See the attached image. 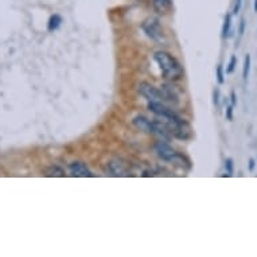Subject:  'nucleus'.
Segmentation results:
<instances>
[{"instance_id": "obj_24", "label": "nucleus", "mask_w": 257, "mask_h": 257, "mask_svg": "<svg viewBox=\"0 0 257 257\" xmlns=\"http://www.w3.org/2000/svg\"><path fill=\"white\" fill-rule=\"evenodd\" d=\"M254 11L257 13V0H254Z\"/></svg>"}, {"instance_id": "obj_4", "label": "nucleus", "mask_w": 257, "mask_h": 257, "mask_svg": "<svg viewBox=\"0 0 257 257\" xmlns=\"http://www.w3.org/2000/svg\"><path fill=\"white\" fill-rule=\"evenodd\" d=\"M142 29H143L144 34L152 41H155V42L165 41V31H163V27L160 25L158 18H147L142 23Z\"/></svg>"}, {"instance_id": "obj_3", "label": "nucleus", "mask_w": 257, "mask_h": 257, "mask_svg": "<svg viewBox=\"0 0 257 257\" xmlns=\"http://www.w3.org/2000/svg\"><path fill=\"white\" fill-rule=\"evenodd\" d=\"M155 151L160 159L166 160V162H173V163H179L181 166H187V167H190L189 160L186 159L183 155H181L179 152L175 151L173 147H170L169 144L163 143V142H158L155 144Z\"/></svg>"}, {"instance_id": "obj_10", "label": "nucleus", "mask_w": 257, "mask_h": 257, "mask_svg": "<svg viewBox=\"0 0 257 257\" xmlns=\"http://www.w3.org/2000/svg\"><path fill=\"white\" fill-rule=\"evenodd\" d=\"M173 0H152V7L155 10V13L165 15L171 10Z\"/></svg>"}, {"instance_id": "obj_23", "label": "nucleus", "mask_w": 257, "mask_h": 257, "mask_svg": "<svg viewBox=\"0 0 257 257\" xmlns=\"http://www.w3.org/2000/svg\"><path fill=\"white\" fill-rule=\"evenodd\" d=\"M254 166H256V162H254V159L249 160V170H250V171L254 169Z\"/></svg>"}, {"instance_id": "obj_16", "label": "nucleus", "mask_w": 257, "mask_h": 257, "mask_svg": "<svg viewBox=\"0 0 257 257\" xmlns=\"http://www.w3.org/2000/svg\"><path fill=\"white\" fill-rule=\"evenodd\" d=\"M236 63H237V57L236 55H232V58H230V62L228 65V69H226V73H233L234 72V69H236Z\"/></svg>"}, {"instance_id": "obj_20", "label": "nucleus", "mask_w": 257, "mask_h": 257, "mask_svg": "<svg viewBox=\"0 0 257 257\" xmlns=\"http://www.w3.org/2000/svg\"><path fill=\"white\" fill-rule=\"evenodd\" d=\"M245 33V19L242 18L240 22V29H238V34H240V37H242Z\"/></svg>"}, {"instance_id": "obj_9", "label": "nucleus", "mask_w": 257, "mask_h": 257, "mask_svg": "<svg viewBox=\"0 0 257 257\" xmlns=\"http://www.w3.org/2000/svg\"><path fill=\"white\" fill-rule=\"evenodd\" d=\"M160 92L163 94V98H165V101H169L174 105H177L179 104V96H178L177 90L174 86L171 85H163V86H160Z\"/></svg>"}, {"instance_id": "obj_13", "label": "nucleus", "mask_w": 257, "mask_h": 257, "mask_svg": "<svg viewBox=\"0 0 257 257\" xmlns=\"http://www.w3.org/2000/svg\"><path fill=\"white\" fill-rule=\"evenodd\" d=\"M46 177H65V170L59 166H51L46 170Z\"/></svg>"}, {"instance_id": "obj_2", "label": "nucleus", "mask_w": 257, "mask_h": 257, "mask_svg": "<svg viewBox=\"0 0 257 257\" xmlns=\"http://www.w3.org/2000/svg\"><path fill=\"white\" fill-rule=\"evenodd\" d=\"M134 125L138 126L142 131L147 132V134H152V135H159L165 139L171 138V134L167 130V126L165 125V122H156L151 121L148 118L143 117V116H136L134 118Z\"/></svg>"}, {"instance_id": "obj_7", "label": "nucleus", "mask_w": 257, "mask_h": 257, "mask_svg": "<svg viewBox=\"0 0 257 257\" xmlns=\"http://www.w3.org/2000/svg\"><path fill=\"white\" fill-rule=\"evenodd\" d=\"M108 169L113 177H130V167L121 159H112L108 163Z\"/></svg>"}, {"instance_id": "obj_21", "label": "nucleus", "mask_w": 257, "mask_h": 257, "mask_svg": "<svg viewBox=\"0 0 257 257\" xmlns=\"http://www.w3.org/2000/svg\"><path fill=\"white\" fill-rule=\"evenodd\" d=\"M214 104L217 106L219 105V90L218 89H215L214 90Z\"/></svg>"}, {"instance_id": "obj_15", "label": "nucleus", "mask_w": 257, "mask_h": 257, "mask_svg": "<svg viewBox=\"0 0 257 257\" xmlns=\"http://www.w3.org/2000/svg\"><path fill=\"white\" fill-rule=\"evenodd\" d=\"M225 169H226V174L225 177H232L233 175V159L228 158L225 160Z\"/></svg>"}, {"instance_id": "obj_6", "label": "nucleus", "mask_w": 257, "mask_h": 257, "mask_svg": "<svg viewBox=\"0 0 257 257\" xmlns=\"http://www.w3.org/2000/svg\"><path fill=\"white\" fill-rule=\"evenodd\" d=\"M148 109L162 118H174L178 116L173 109L165 105V102H148Z\"/></svg>"}, {"instance_id": "obj_8", "label": "nucleus", "mask_w": 257, "mask_h": 257, "mask_svg": "<svg viewBox=\"0 0 257 257\" xmlns=\"http://www.w3.org/2000/svg\"><path fill=\"white\" fill-rule=\"evenodd\" d=\"M69 170H70V174L72 177H78V178H92L94 177V174L88 169V166L85 165L84 162H80V160H76V162H72L69 165Z\"/></svg>"}, {"instance_id": "obj_22", "label": "nucleus", "mask_w": 257, "mask_h": 257, "mask_svg": "<svg viewBox=\"0 0 257 257\" xmlns=\"http://www.w3.org/2000/svg\"><path fill=\"white\" fill-rule=\"evenodd\" d=\"M230 101H232V104H230V105H236L237 104V98H236V93L234 92H232V94H230Z\"/></svg>"}, {"instance_id": "obj_12", "label": "nucleus", "mask_w": 257, "mask_h": 257, "mask_svg": "<svg viewBox=\"0 0 257 257\" xmlns=\"http://www.w3.org/2000/svg\"><path fill=\"white\" fill-rule=\"evenodd\" d=\"M61 23H62V18L59 17L58 14H55V15H51L50 19H49V25H47V29H49V31H54V30H57L61 26Z\"/></svg>"}, {"instance_id": "obj_18", "label": "nucleus", "mask_w": 257, "mask_h": 257, "mask_svg": "<svg viewBox=\"0 0 257 257\" xmlns=\"http://www.w3.org/2000/svg\"><path fill=\"white\" fill-rule=\"evenodd\" d=\"M226 118L229 121H233V105H229L226 108Z\"/></svg>"}, {"instance_id": "obj_11", "label": "nucleus", "mask_w": 257, "mask_h": 257, "mask_svg": "<svg viewBox=\"0 0 257 257\" xmlns=\"http://www.w3.org/2000/svg\"><path fill=\"white\" fill-rule=\"evenodd\" d=\"M230 31H232V14H226L225 15V21H223L222 38L225 39L230 37Z\"/></svg>"}, {"instance_id": "obj_1", "label": "nucleus", "mask_w": 257, "mask_h": 257, "mask_svg": "<svg viewBox=\"0 0 257 257\" xmlns=\"http://www.w3.org/2000/svg\"><path fill=\"white\" fill-rule=\"evenodd\" d=\"M154 59L166 80H179L183 76V68L181 66V63L167 51H156L154 54Z\"/></svg>"}, {"instance_id": "obj_14", "label": "nucleus", "mask_w": 257, "mask_h": 257, "mask_svg": "<svg viewBox=\"0 0 257 257\" xmlns=\"http://www.w3.org/2000/svg\"><path fill=\"white\" fill-rule=\"evenodd\" d=\"M250 65H252V58H250V55L246 54V57H245V62H244V70H242V77H244L245 81L249 78V73H250Z\"/></svg>"}, {"instance_id": "obj_17", "label": "nucleus", "mask_w": 257, "mask_h": 257, "mask_svg": "<svg viewBox=\"0 0 257 257\" xmlns=\"http://www.w3.org/2000/svg\"><path fill=\"white\" fill-rule=\"evenodd\" d=\"M217 81H218V84H221V85L225 82V76H223L222 65H218V68H217Z\"/></svg>"}, {"instance_id": "obj_19", "label": "nucleus", "mask_w": 257, "mask_h": 257, "mask_svg": "<svg viewBox=\"0 0 257 257\" xmlns=\"http://www.w3.org/2000/svg\"><path fill=\"white\" fill-rule=\"evenodd\" d=\"M241 6H242V0H236V5H234V9H233V14L240 13Z\"/></svg>"}, {"instance_id": "obj_5", "label": "nucleus", "mask_w": 257, "mask_h": 257, "mask_svg": "<svg viewBox=\"0 0 257 257\" xmlns=\"http://www.w3.org/2000/svg\"><path fill=\"white\" fill-rule=\"evenodd\" d=\"M138 90L148 102H165L163 94H162L159 89H156L155 86H152L147 82H140L139 86H138Z\"/></svg>"}]
</instances>
